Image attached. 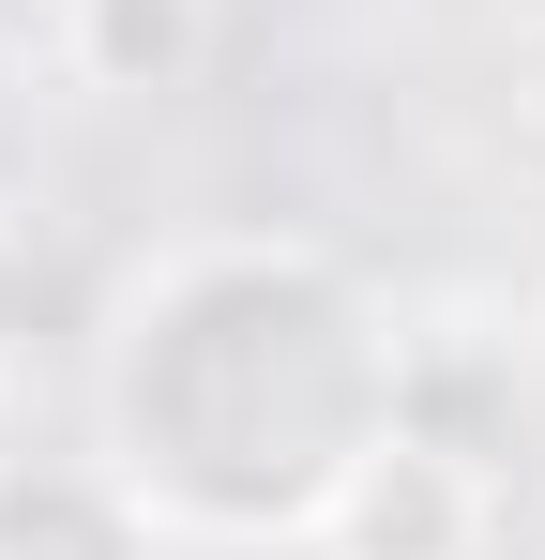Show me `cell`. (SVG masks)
<instances>
[{
	"mask_svg": "<svg viewBox=\"0 0 545 560\" xmlns=\"http://www.w3.org/2000/svg\"><path fill=\"white\" fill-rule=\"evenodd\" d=\"M394 409H409V318L318 228H182L106 288L91 455L212 560L318 546Z\"/></svg>",
	"mask_w": 545,
	"mask_h": 560,
	"instance_id": "cell-1",
	"label": "cell"
},
{
	"mask_svg": "<svg viewBox=\"0 0 545 560\" xmlns=\"http://www.w3.org/2000/svg\"><path fill=\"white\" fill-rule=\"evenodd\" d=\"M318 546L334 560H485L500 546V469L454 455V440H425V424L394 409V440L349 469V500H334Z\"/></svg>",
	"mask_w": 545,
	"mask_h": 560,
	"instance_id": "cell-2",
	"label": "cell"
},
{
	"mask_svg": "<svg viewBox=\"0 0 545 560\" xmlns=\"http://www.w3.org/2000/svg\"><path fill=\"white\" fill-rule=\"evenodd\" d=\"M0 560H182V530L106 455H0Z\"/></svg>",
	"mask_w": 545,
	"mask_h": 560,
	"instance_id": "cell-3",
	"label": "cell"
},
{
	"mask_svg": "<svg viewBox=\"0 0 545 560\" xmlns=\"http://www.w3.org/2000/svg\"><path fill=\"white\" fill-rule=\"evenodd\" d=\"M61 77L106 106H167L212 77V0H61Z\"/></svg>",
	"mask_w": 545,
	"mask_h": 560,
	"instance_id": "cell-4",
	"label": "cell"
},
{
	"mask_svg": "<svg viewBox=\"0 0 545 560\" xmlns=\"http://www.w3.org/2000/svg\"><path fill=\"white\" fill-rule=\"evenodd\" d=\"M15 349H31V243H15V212H0V378H15Z\"/></svg>",
	"mask_w": 545,
	"mask_h": 560,
	"instance_id": "cell-5",
	"label": "cell"
},
{
	"mask_svg": "<svg viewBox=\"0 0 545 560\" xmlns=\"http://www.w3.org/2000/svg\"><path fill=\"white\" fill-rule=\"evenodd\" d=\"M515 424H531V469H545V303H531V334H515Z\"/></svg>",
	"mask_w": 545,
	"mask_h": 560,
	"instance_id": "cell-6",
	"label": "cell"
},
{
	"mask_svg": "<svg viewBox=\"0 0 545 560\" xmlns=\"http://www.w3.org/2000/svg\"><path fill=\"white\" fill-rule=\"evenodd\" d=\"M500 77H515V121H545V15L515 31V61H500Z\"/></svg>",
	"mask_w": 545,
	"mask_h": 560,
	"instance_id": "cell-7",
	"label": "cell"
}]
</instances>
